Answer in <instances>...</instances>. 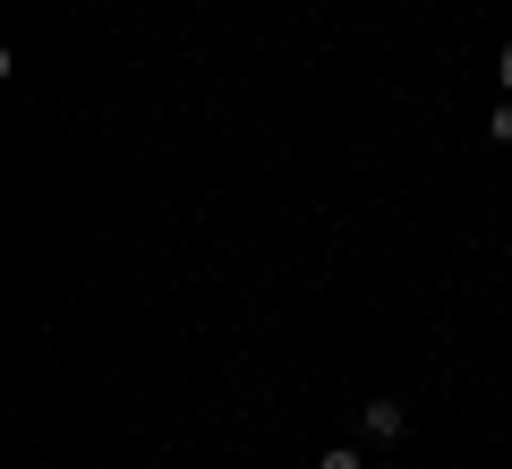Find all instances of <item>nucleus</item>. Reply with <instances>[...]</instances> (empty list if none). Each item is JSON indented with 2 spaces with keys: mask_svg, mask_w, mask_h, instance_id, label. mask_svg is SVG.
I'll use <instances>...</instances> for the list:
<instances>
[{
  "mask_svg": "<svg viewBox=\"0 0 512 469\" xmlns=\"http://www.w3.org/2000/svg\"><path fill=\"white\" fill-rule=\"evenodd\" d=\"M367 435L393 444V435H402V401H367Z\"/></svg>",
  "mask_w": 512,
  "mask_h": 469,
  "instance_id": "1",
  "label": "nucleus"
},
{
  "mask_svg": "<svg viewBox=\"0 0 512 469\" xmlns=\"http://www.w3.org/2000/svg\"><path fill=\"white\" fill-rule=\"evenodd\" d=\"M316 469H359V452H325V461H316Z\"/></svg>",
  "mask_w": 512,
  "mask_h": 469,
  "instance_id": "2",
  "label": "nucleus"
},
{
  "mask_svg": "<svg viewBox=\"0 0 512 469\" xmlns=\"http://www.w3.org/2000/svg\"><path fill=\"white\" fill-rule=\"evenodd\" d=\"M495 77H504V86H512V43H504V60H495Z\"/></svg>",
  "mask_w": 512,
  "mask_h": 469,
  "instance_id": "3",
  "label": "nucleus"
}]
</instances>
